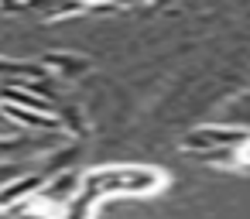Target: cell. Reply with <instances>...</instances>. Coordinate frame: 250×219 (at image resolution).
<instances>
[{
    "label": "cell",
    "mask_w": 250,
    "mask_h": 219,
    "mask_svg": "<svg viewBox=\"0 0 250 219\" xmlns=\"http://www.w3.org/2000/svg\"><path fill=\"white\" fill-rule=\"evenodd\" d=\"M14 130H18V127H14V123L4 117V110H0V134H14Z\"/></svg>",
    "instance_id": "ba28073f"
},
{
    "label": "cell",
    "mask_w": 250,
    "mask_h": 219,
    "mask_svg": "<svg viewBox=\"0 0 250 219\" xmlns=\"http://www.w3.org/2000/svg\"><path fill=\"white\" fill-rule=\"evenodd\" d=\"M247 140H250L247 127H199L182 140V147L192 154H209V151H233Z\"/></svg>",
    "instance_id": "7a4b0ae2"
},
{
    "label": "cell",
    "mask_w": 250,
    "mask_h": 219,
    "mask_svg": "<svg viewBox=\"0 0 250 219\" xmlns=\"http://www.w3.org/2000/svg\"><path fill=\"white\" fill-rule=\"evenodd\" d=\"M83 11H89L83 0H45L42 18H48V21H62V18H76V14H83Z\"/></svg>",
    "instance_id": "52a82bcc"
},
{
    "label": "cell",
    "mask_w": 250,
    "mask_h": 219,
    "mask_svg": "<svg viewBox=\"0 0 250 219\" xmlns=\"http://www.w3.org/2000/svg\"><path fill=\"white\" fill-rule=\"evenodd\" d=\"M42 65H45V72H48L52 79H59V82H72V79H79V76L89 72V59L69 55V52H48V55L42 59Z\"/></svg>",
    "instance_id": "277c9868"
},
{
    "label": "cell",
    "mask_w": 250,
    "mask_h": 219,
    "mask_svg": "<svg viewBox=\"0 0 250 219\" xmlns=\"http://www.w3.org/2000/svg\"><path fill=\"white\" fill-rule=\"evenodd\" d=\"M79 185H83V175H79L76 168H69V171H59V175L45 178V185L38 188L35 202H42L45 209H62V205H69V202L76 199Z\"/></svg>",
    "instance_id": "3957f363"
},
{
    "label": "cell",
    "mask_w": 250,
    "mask_h": 219,
    "mask_svg": "<svg viewBox=\"0 0 250 219\" xmlns=\"http://www.w3.org/2000/svg\"><path fill=\"white\" fill-rule=\"evenodd\" d=\"M55 117H59V127L72 137V134H86V117H83V110L79 106H72V103H59L55 106Z\"/></svg>",
    "instance_id": "8992f818"
},
{
    "label": "cell",
    "mask_w": 250,
    "mask_h": 219,
    "mask_svg": "<svg viewBox=\"0 0 250 219\" xmlns=\"http://www.w3.org/2000/svg\"><path fill=\"white\" fill-rule=\"evenodd\" d=\"M83 4H86V7H93V4H100V0H83Z\"/></svg>",
    "instance_id": "9c48e42d"
},
{
    "label": "cell",
    "mask_w": 250,
    "mask_h": 219,
    "mask_svg": "<svg viewBox=\"0 0 250 219\" xmlns=\"http://www.w3.org/2000/svg\"><path fill=\"white\" fill-rule=\"evenodd\" d=\"M161 171L141 168V164H120V168H93L83 175L79 192L100 202L103 195H147L161 188Z\"/></svg>",
    "instance_id": "6da1fadb"
},
{
    "label": "cell",
    "mask_w": 250,
    "mask_h": 219,
    "mask_svg": "<svg viewBox=\"0 0 250 219\" xmlns=\"http://www.w3.org/2000/svg\"><path fill=\"white\" fill-rule=\"evenodd\" d=\"M48 76L42 62H28V59H11V55H0V82L7 86H21L28 79H42Z\"/></svg>",
    "instance_id": "5b68a950"
}]
</instances>
